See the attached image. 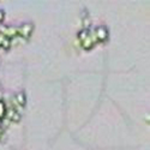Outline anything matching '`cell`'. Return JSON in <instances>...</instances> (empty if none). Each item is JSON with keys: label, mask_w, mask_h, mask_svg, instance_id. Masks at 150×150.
<instances>
[{"label": "cell", "mask_w": 150, "mask_h": 150, "mask_svg": "<svg viewBox=\"0 0 150 150\" xmlns=\"http://www.w3.org/2000/svg\"><path fill=\"white\" fill-rule=\"evenodd\" d=\"M77 40H78L79 46L84 51H91L96 45L90 29H81L77 33Z\"/></svg>", "instance_id": "6da1fadb"}, {"label": "cell", "mask_w": 150, "mask_h": 150, "mask_svg": "<svg viewBox=\"0 0 150 150\" xmlns=\"http://www.w3.org/2000/svg\"><path fill=\"white\" fill-rule=\"evenodd\" d=\"M35 30V24L31 22H25L22 23L19 27H17V37L18 39H22L24 41H28L33 33Z\"/></svg>", "instance_id": "7a4b0ae2"}, {"label": "cell", "mask_w": 150, "mask_h": 150, "mask_svg": "<svg viewBox=\"0 0 150 150\" xmlns=\"http://www.w3.org/2000/svg\"><path fill=\"white\" fill-rule=\"evenodd\" d=\"M96 43H106L109 40V30L106 25H98L91 31Z\"/></svg>", "instance_id": "3957f363"}, {"label": "cell", "mask_w": 150, "mask_h": 150, "mask_svg": "<svg viewBox=\"0 0 150 150\" xmlns=\"http://www.w3.org/2000/svg\"><path fill=\"white\" fill-rule=\"evenodd\" d=\"M25 105H27V93L24 90H21L13 96V100H12V106L22 112V109L25 107Z\"/></svg>", "instance_id": "277c9868"}, {"label": "cell", "mask_w": 150, "mask_h": 150, "mask_svg": "<svg viewBox=\"0 0 150 150\" xmlns=\"http://www.w3.org/2000/svg\"><path fill=\"white\" fill-rule=\"evenodd\" d=\"M0 35L7 37V39L13 40L15 37H17V27L3 25V24H0Z\"/></svg>", "instance_id": "5b68a950"}, {"label": "cell", "mask_w": 150, "mask_h": 150, "mask_svg": "<svg viewBox=\"0 0 150 150\" xmlns=\"http://www.w3.org/2000/svg\"><path fill=\"white\" fill-rule=\"evenodd\" d=\"M6 118L8 121H12V122H19L21 119H22V112L18 110L17 108H15L13 106H11L7 108L6 110ZM5 118V119H6Z\"/></svg>", "instance_id": "8992f818"}, {"label": "cell", "mask_w": 150, "mask_h": 150, "mask_svg": "<svg viewBox=\"0 0 150 150\" xmlns=\"http://www.w3.org/2000/svg\"><path fill=\"white\" fill-rule=\"evenodd\" d=\"M81 21H82V29H89L90 25H91V19L89 17V13L86 10H83L82 11V17H81Z\"/></svg>", "instance_id": "52a82bcc"}, {"label": "cell", "mask_w": 150, "mask_h": 150, "mask_svg": "<svg viewBox=\"0 0 150 150\" xmlns=\"http://www.w3.org/2000/svg\"><path fill=\"white\" fill-rule=\"evenodd\" d=\"M11 47H12V40L0 35V48L4 49V51H8Z\"/></svg>", "instance_id": "ba28073f"}, {"label": "cell", "mask_w": 150, "mask_h": 150, "mask_svg": "<svg viewBox=\"0 0 150 150\" xmlns=\"http://www.w3.org/2000/svg\"><path fill=\"white\" fill-rule=\"evenodd\" d=\"M6 110H7V106H6L5 101L0 100V121L6 118Z\"/></svg>", "instance_id": "9c48e42d"}, {"label": "cell", "mask_w": 150, "mask_h": 150, "mask_svg": "<svg viewBox=\"0 0 150 150\" xmlns=\"http://www.w3.org/2000/svg\"><path fill=\"white\" fill-rule=\"evenodd\" d=\"M5 19V11L3 8H0V24H1Z\"/></svg>", "instance_id": "30bf717a"}, {"label": "cell", "mask_w": 150, "mask_h": 150, "mask_svg": "<svg viewBox=\"0 0 150 150\" xmlns=\"http://www.w3.org/2000/svg\"><path fill=\"white\" fill-rule=\"evenodd\" d=\"M4 136V127L0 125V139H1V137Z\"/></svg>", "instance_id": "8fae6325"}]
</instances>
